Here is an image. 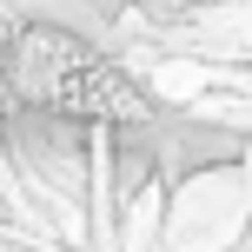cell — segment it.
Listing matches in <instances>:
<instances>
[{"mask_svg":"<svg viewBox=\"0 0 252 252\" xmlns=\"http://www.w3.org/2000/svg\"><path fill=\"white\" fill-rule=\"evenodd\" d=\"M13 87H20V100L47 106V113H73V120H93V126L146 120V100H139L133 80L113 60H100L93 47H80L73 33H53V27L20 33V47H13Z\"/></svg>","mask_w":252,"mask_h":252,"instance_id":"1","label":"cell"}]
</instances>
